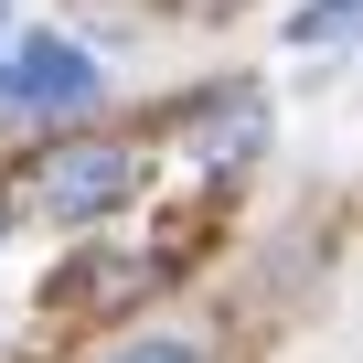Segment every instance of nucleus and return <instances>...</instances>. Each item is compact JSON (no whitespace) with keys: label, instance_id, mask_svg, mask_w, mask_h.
I'll return each instance as SVG.
<instances>
[{"label":"nucleus","instance_id":"2","mask_svg":"<svg viewBox=\"0 0 363 363\" xmlns=\"http://www.w3.org/2000/svg\"><path fill=\"white\" fill-rule=\"evenodd\" d=\"M96 107V54L65 33H22L0 54V118H75Z\"/></svg>","mask_w":363,"mask_h":363},{"label":"nucleus","instance_id":"7","mask_svg":"<svg viewBox=\"0 0 363 363\" xmlns=\"http://www.w3.org/2000/svg\"><path fill=\"white\" fill-rule=\"evenodd\" d=\"M0 246H11V182H0Z\"/></svg>","mask_w":363,"mask_h":363},{"label":"nucleus","instance_id":"5","mask_svg":"<svg viewBox=\"0 0 363 363\" xmlns=\"http://www.w3.org/2000/svg\"><path fill=\"white\" fill-rule=\"evenodd\" d=\"M352 33H363V0H310V11L289 22V43H299V54H320V43H352Z\"/></svg>","mask_w":363,"mask_h":363},{"label":"nucleus","instance_id":"6","mask_svg":"<svg viewBox=\"0 0 363 363\" xmlns=\"http://www.w3.org/2000/svg\"><path fill=\"white\" fill-rule=\"evenodd\" d=\"M107 363H203V342H182V331H139V342H118Z\"/></svg>","mask_w":363,"mask_h":363},{"label":"nucleus","instance_id":"1","mask_svg":"<svg viewBox=\"0 0 363 363\" xmlns=\"http://www.w3.org/2000/svg\"><path fill=\"white\" fill-rule=\"evenodd\" d=\"M139 150L128 139H54L43 160H33V203L54 214V225H96V214H118L128 193H139Z\"/></svg>","mask_w":363,"mask_h":363},{"label":"nucleus","instance_id":"4","mask_svg":"<svg viewBox=\"0 0 363 363\" xmlns=\"http://www.w3.org/2000/svg\"><path fill=\"white\" fill-rule=\"evenodd\" d=\"M139 289H150V257H75V278H65L75 310H118V299H139Z\"/></svg>","mask_w":363,"mask_h":363},{"label":"nucleus","instance_id":"3","mask_svg":"<svg viewBox=\"0 0 363 363\" xmlns=\"http://www.w3.org/2000/svg\"><path fill=\"white\" fill-rule=\"evenodd\" d=\"M171 150L193 160L203 182H246V171L267 160V96H246V86H225V96H203L193 118L171 128Z\"/></svg>","mask_w":363,"mask_h":363}]
</instances>
